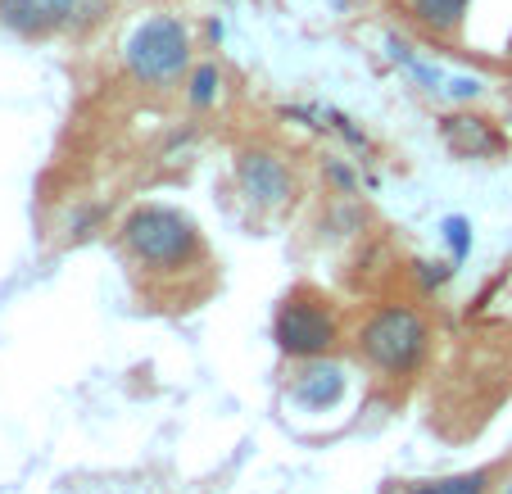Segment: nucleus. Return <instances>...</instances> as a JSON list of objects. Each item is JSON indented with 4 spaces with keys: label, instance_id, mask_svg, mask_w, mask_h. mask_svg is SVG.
Here are the masks:
<instances>
[{
    "label": "nucleus",
    "instance_id": "a211bd4d",
    "mask_svg": "<svg viewBox=\"0 0 512 494\" xmlns=\"http://www.w3.org/2000/svg\"><path fill=\"white\" fill-rule=\"evenodd\" d=\"M508 494H512V490H508Z\"/></svg>",
    "mask_w": 512,
    "mask_h": 494
},
{
    "label": "nucleus",
    "instance_id": "f03ea898",
    "mask_svg": "<svg viewBox=\"0 0 512 494\" xmlns=\"http://www.w3.org/2000/svg\"><path fill=\"white\" fill-rule=\"evenodd\" d=\"M123 64L145 87H173L191 68V32L177 14H150L123 46Z\"/></svg>",
    "mask_w": 512,
    "mask_h": 494
},
{
    "label": "nucleus",
    "instance_id": "20e7f679",
    "mask_svg": "<svg viewBox=\"0 0 512 494\" xmlns=\"http://www.w3.org/2000/svg\"><path fill=\"white\" fill-rule=\"evenodd\" d=\"M272 340H277V349L290 354V359H318V354L331 349V340H336V318L322 304L286 300L277 309V322H272Z\"/></svg>",
    "mask_w": 512,
    "mask_h": 494
},
{
    "label": "nucleus",
    "instance_id": "423d86ee",
    "mask_svg": "<svg viewBox=\"0 0 512 494\" xmlns=\"http://www.w3.org/2000/svg\"><path fill=\"white\" fill-rule=\"evenodd\" d=\"M82 0H0V28L19 37H50L59 28H73Z\"/></svg>",
    "mask_w": 512,
    "mask_h": 494
},
{
    "label": "nucleus",
    "instance_id": "7ed1b4c3",
    "mask_svg": "<svg viewBox=\"0 0 512 494\" xmlns=\"http://www.w3.org/2000/svg\"><path fill=\"white\" fill-rule=\"evenodd\" d=\"M426 345H431V327L408 304H390V309L372 313L358 331V354L377 372H390V377L413 372L426 359Z\"/></svg>",
    "mask_w": 512,
    "mask_h": 494
},
{
    "label": "nucleus",
    "instance_id": "0eeeda50",
    "mask_svg": "<svg viewBox=\"0 0 512 494\" xmlns=\"http://www.w3.org/2000/svg\"><path fill=\"white\" fill-rule=\"evenodd\" d=\"M440 136H445V146L454 150L458 159H490V155H499V146H503V136L490 127V118H476V114L445 118Z\"/></svg>",
    "mask_w": 512,
    "mask_h": 494
},
{
    "label": "nucleus",
    "instance_id": "4468645a",
    "mask_svg": "<svg viewBox=\"0 0 512 494\" xmlns=\"http://www.w3.org/2000/svg\"><path fill=\"white\" fill-rule=\"evenodd\" d=\"M100 14H105V0H82L78 14H73V32L91 28V23H100Z\"/></svg>",
    "mask_w": 512,
    "mask_h": 494
},
{
    "label": "nucleus",
    "instance_id": "9d476101",
    "mask_svg": "<svg viewBox=\"0 0 512 494\" xmlns=\"http://www.w3.org/2000/svg\"><path fill=\"white\" fill-rule=\"evenodd\" d=\"M490 490V472H458L440 476V481H417L404 494H485Z\"/></svg>",
    "mask_w": 512,
    "mask_h": 494
},
{
    "label": "nucleus",
    "instance_id": "39448f33",
    "mask_svg": "<svg viewBox=\"0 0 512 494\" xmlns=\"http://www.w3.org/2000/svg\"><path fill=\"white\" fill-rule=\"evenodd\" d=\"M236 182H241V191L250 195V204H259V209H281V204L290 200V173L286 164H281L277 155H268V150H245L241 159H236Z\"/></svg>",
    "mask_w": 512,
    "mask_h": 494
},
{
    "label": "nucleus",
    "instance_id": "f8f14e48",
    "mask_svg": "<svg viewBox=\"0 0 512 494\" xmlns=\"http://www.w3.org/2000/svg\"><path fill=\"white\" fill-rule=\"evenodd\" d=\"M445 241H449V250H454V263H463L467 250H472V223L458 214L445 218Z\"/></svg>",
    "mask_w": 512,
    "mask_h": 494
},
{
    "label": "nucleus",
    "instance_id": "ddd939ff",
    "mask_svg": "<svg viewBox=\"0 0 512 494\" xmlns=\"http://www.w3.org/2000/svg\"><path fill=\"white\" fill-rule=\"evenodd\" d=\"M413 268H417V281H422L426 291H435V286H445V281H449V272H454V268H449V263H431V259H417Z\"/></svg>",
    "mask_w": 512,
    "mask_h": 494
},
{
    "label": "nucleus",
    "instance_id": "9b49d317",
    "mask_svg": "<svg viewBox=\"0 0 512 494\" xmlns=\"http://www.w3.org/2000/svg\"><path fill=\"white\" fill-rule=\"evenodd\" d=\"M218 91H223V73H218V64L191 68V78H186V100H191L195 109H213L218 105Z\"/></svg>",
    "mask_w": 512,
    "mask_h": 494
},
{
    "label": "nucleus",
    "instance_id": "f257e3e1",
    "mask_svg": "<svg viewBox=\"0 0 512 494\" xmlns=\"http://www.w3.org/2000/svg\"><path fill=\"white\" fill-rule=\"evenodd\" d=\"M123 250L141 268H186V263L200 259V227L182 209L145 204L123 223Z\"/></svg>",
    "mask_w": 512,
    "mask_h": 494
},
{
    "label": "nucleus",
    "instance_id": "1a4fd4ad",
    "mask_svg": "<svg viewBox=\"0 0 512 494\" xmlns=\"http://www.w3.org/2000/svg\"><path fill=\"white\" fill-rule=\"evenodd\" d=\"M467 5H472V0H408L413 19L431 32H458L467 19Z\"/></svg>",
    "mask_w": 512,
    "mask_h": 494
},
{
    "label": "nucleus",
    "instance_id": "f3484780",
    "mask_svg": "<svg viewBox=\"0 0 512 494\" xmlns=\"http://www.w3.org/2000/svg\"><path fill=\"white\" fill-rule=\"evenodd\" d=\"M508 59H512V37H508Z\"/></svg>",
    "mask_w": 512,
    "mask_h": 494
},
{
    "label": "nucleus",
    "instance_id": "dca6fc26",
    "mask_svg": "<svg viewBox=\"0 0 512 494\" xmlns=\"http://www.w3.org/2000/svg\"><path fill=\"white\" fill-rule=\"evenodd\" d=\"M327 177L340 186V191H349V186H354V177H349V168H340V164H327Z\"/></svg>",
    "mask_w": 512,
    "mask_h": 494
},
{
    "label": "nucleus",
    "instance_id": "2eb2a0df",
    "mask_svg": "<svg viewBox=\"0 0 512 494\" xmlns=\"http://www.w3.org/2000/svg\"><path fill=\"white\" fill-rule=\"evenodd\" d=\"M449 96L454 100H476L481 96V78H454L449 82Z\"/></svg>",
    "mask_w": 512,
    "mask_h": 494
},
{
    "label": "nucleus",
    "instance_id": "6e6552de",
    "mask_svg": "<svg viewBox=\"0 0 512 494\" xmlns=\"http://www.w3.org/2000/svg\"><path fill=\"white\" fill-rule=\"evenodd\" d=\"M340 395H345V372H340L336 363L309 359V368L295 377V399H300L304 408H331Z\"/></svg>",
    "mask_w": 512,
    "mask_h": 494
}]
</instances>
